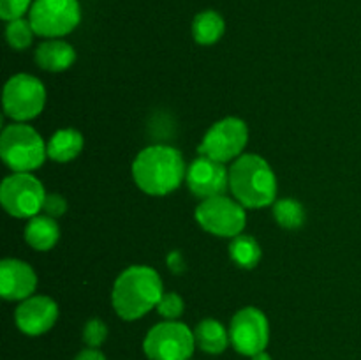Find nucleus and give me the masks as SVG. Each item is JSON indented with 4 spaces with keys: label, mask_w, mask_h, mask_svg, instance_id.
<instances>
[{
    "label": "nucleus",
    "mask_w": 361,
    "mask_h": 360,
    "mask_svg": "<svg viewBox=\"0 0 361 360\" xmlns=\"http://www.w3.org/2000/svg\"><path fill=\"white\" fill-rule=\"evenodd\" d=\"M162 295L164 286L159 272L147 265H133L116 277L111 302L122 320L134 321L157 307Z\"/></svg>",
    "instance_id": "obj_1"
},
{
    "label": "nucleus",
    "mask_w": 361,
    "mask_h": 360,
    "mask_svg": "<svg viewBox=\"0 0 361 360\" xmlns=\"http://www.w3.org/2000/svg\"><path fill=\"white\" fill-rule=\"evenodd\" d=\"M187 166L182 154L169 145H150L136 155L133 179L143 193L166 196L185 180Z\"/></svg>",
    "instance_id": "obj_2"
},
{
    "label": "nucleus",
    "mask_w": 361,
    "mask_h": 360,
    "mask_svg": "<svg viewBox=\"0 0 361 360\" xmlns=\"http://www.w3.org/2000/svg\"><path fill=\"white\" fill-rule=\"evenodd\" d=\"M229 189L245 208H264L277 200V176L257 154H242L229 166Z\"/></svg>",
    "instance_id": "obj_3"
},
{
    "label": "nucleus",
    "mask_w": 361,
    "mask_h": 360,
    "mask_svg": "<svg viewBox=\"0 0 361 360\" xmlns=\"http://www.w3.org/2000/svg\"><path fill=\"white\" fill-rule=\"evenodd\" d=\"M0 157L14 173H32L46 161L48 148L34 127L16 122L2 131Z\"/></svg>",
    "instance_id": "obj_4"
},
{
    "label": "nucleus",
    "mask_w": 361,
    "mask_h": 360,
    "mask_svg": "<svg viewBox=\"0 0 361 360\" xmlns=\"http://www.w3.org/2000/svg\"><path fill=\"white\" fill-rule=\"evenodd\" d=\"M196 346L194 330L176 320H166L148 330L143 352L150 360H190Z\"/></svg>",
    "instance_id": "obj_5"
},
{
    "label": "nucleus",
    "mask_w": 361,
    "mask_h": 360,
    "mask_svg": "<svg viewBox=\"0 0 361 360\" xmlns=\"http://www.w3.org/2000/svg\"><path fill=\"white\" fill-rule=\"evenodd\" d=\"M35 35L60 39L71 34L81 21L78 0H35L28 13Z\"/></svg>",
    "instance_id": "obj_6"
},
{
    "label": "nucleus",
    "mask_w": 361,
    "mask_h": 360,
    "mask_svg": "<svg viewBox=\"0 0 361 360\" xmlns=\"http://www.w3.org/2000/svg\"><path fill=\"white\" fill-rule=\"evenodd\" d=\"M44 186L32 173H13L0 186L4 210L18 219H32L42 210L46 198Z\"/></svg>",
    "instance_id": "obj_7"
},
{
    "label": "nucleus",
    "mask_w": 361,
    "mask_h": 360,
    "mask_svg": "<svg viewBox=\"0 0 361 360\" xmlns=\"http://www.w3.org/2000/svg\"><path fill=\"white\" fill-rule=\"evenodd\" d=\"M194 217L204 232L228 239L240 235L247 222L245 207L226 194L201 201L194 212Z\"/></svg>",
    "instance_id": "obj_8"
},
{
    "label": "nucleus",
    "mask_w": 361,
    "mask_h": 360,
    "mask_svg": "<svg viewBox=\"0 0 361 360\" xmlns=\"http://www.w3.org/2000/svg\"><path fill=\"white\" fill-rule=\"evenodd\" d=\"M4 113L14 122H28L41 115L46 104V88L32 74H14L4 87Z\"/></svg>",
    "instance_id": "obj_9"
},
{
    "label": "nucleus",
    "mask_w": 361,
    "mask_h": 360,
    "mask_svg": "<svg viewBox=\"0 0 361 360\" xmlns=\"http://www.w3.org/2000/svg\"><path fill=\"white\" fill-rule=\"evenodd\" d=\"M249 141V127L242 119L226 116L215 122L197 147V154L219 162L238 159Z\"/></svg>",
    "instance_id": "obj_10"
},
{
    "label": "nucleus",
    "mask_w": 361,
    "mask_h": 360,
    "mask_svg": "<svg viewBox=\"0 0 361 360\" xmlns=\"http://www.w3.org/2000/svg\"><path fill=\"white\" fill-rule=\"evenodd\" d=\"M229 339L240 355L254 356L267 349L270 342V323L267 314L257 307H243L229 323Z\"/></svg>",
    "instance_id": "obj_11"
},
{
    "label": "nucleus",
    "mask_w": 361,
    "mask_h": 360,
    "mask_svg": "<svg viewBox=\"0 0 361 360\" xmlns=\"http://www.w3.org/2000/svg\"><path fill=\"white\" fill-rule=\"evenodd\" d=\"M185 182L190 193L201 201L221 196L229 189V169H226L224 162L200 155L187 166Z\"/></svg>",
    "instance_id": "obj_12"
},
{
    "label": "nucleus",
    "mask_w": 361,
    "mask_h": 360,
    "mask_svg": "<svg viewBox=\"0 0 361 360\" xmlns=\"http://www.w3.org/2000/svg\"><path fill=\"white\" fill-rule=\"evenodd\" d=\"M56 320H59V306L51 296L46 295H32L27 300H21L14 313L16 327L32 337L51 330Z\"/></svg>",
    "instance_id": "obj_13"
},
{
    "label": "nucleus",
    "mask_w": 361,
    "mask_h": 360,
    "mask_svg": "<svg viewBox=\"0 0 361 360\" xmlns=\"http://www.w3.org/2000/svg\"><path fill=\"white\" fill-rule=\"evenodd\" d=\"M37 288L34 268L16 258H6L0 263V295L6 300H27Z\"/></svg>",
    "instance_id": "obj_14"
},
{
    "label": "nucleus",
    "mask_w": 361,
    "mask_h": 360,
    "mask_svg": "<svg viewBox=\"0 0 361 360\" xmlns=\"http://www.w3.org/2000/svg\"><path fill=\"white\" fill-rule=\"evenodd\" d=\"M76 60V49L62 39H46L35 49V62L49 73L67 71Z\"/></svg>",
    "instance_id": "obj_15"
},
{
    "label": "nucleus",
    "mask_w": 361,
    "mask_h": 360,
    "mask_svg": "<svg viewBox=\"0 0 361 360\" xmlns=\"http://www.w3.org/2000/svg\"><path fill=\"white\" fill-rule=\"evenodd\" d=\"M194 337L200 349H203L208 355H221L226 352L231 339H229V330H226L224 325L214 318H204L194 328Z\"/></svg>",
    "instance_id": "obj_16"
},
{
    "label": "nucleus",
    "mask_w": 361,
    "mask_h": 360,
    "mask_svg": "<svg viewBox=\"0 0 361 360\" xmlns=\"http://www.w3.org/2000/svg\"><path fill=\"white\" fill-rule=\"evenodd\" d=\"M60 239V228L49 215H35L25 226V240L35 251H49Z\"/></svg>",
    "instance_id": "obj_17"
},
{
    "label": "nucleus",
    "mask_w": 361,
    "mask_h": 360,
    "mask_svg": "<svg viewBox=\"0 0 361 360\" xmlns=\"http://www.w3.org/2000/svg\"><path fill=\"white\" fill-rule=\"evenodd\" d=\"M83 143L85 141L80 131L71 129V127L60 129L46 143L48 157L56 162H69L80 155V152L83 150Z\"/></svg>",
    "instance_id": "obj_18"
},
{
    "label": "nucleus",
    "mask_w": 361,
    "mask_h": 360,
    "mask_svg": "<svg viewBox=\"0 0 361 360\" xmlns=\"http://www.w3.org/2000/svg\"><path fill=\"white\" fill-rule=\"evenodd\" d=\"M226 32V21L217 11H201L192 20V37L197 44L212 46L221 41Z\"/></svg>",
    "instance_id": "obj_19"
},
{
    "label": "nucleus",
    "mask_w": 361,
    "mask_h": 360,
    "mask_svg": "<svg viewBox=\"0 0 361 360\" xmlns=\"http://www.w3.org/2000/svg\"><path fill=\"white\" fill-rule=\"evenodd\" d=\"M261 254H263L261 246L252 235L240 233V235L233 236L231 244H229V256L240 268H247V270L256 268L261 260Z\"/></svg>",
    "instance_id": "obj_20"
},
{
    "label": "nucleus",
    "mask_w": 361,
    "mask_h": 360,
    "mask_svg": "<svg viewBox=\"0 0 361 360\" xmlns=\"http://www.w3.org/2000/svg\"><path fill=\"white\" fill-rule=\"evenodd\" d=\"M274 217L279 226L286 229H298L305 224V208L293 198H282L274 203Z\"/></svg>",
    "instance_id": "obj_21"
},
{
    "label": "nucleus",
    "mask_w": 361,
    "mask_h": 360,
    "mask_svg": "<svg viewBox=\"0 0 361 360\" xmlns=\"http://www.w3.org/2000/svg\"><path fill=\"white\" fill-rule=\"evenodd\" d=\"M35 32L32 28L30 20L18 18V20L7 21L6 39L13 49H27L32 44Z\"/></svg>",
    "instance_id": "obj_22"
},
{
    "label": "nucleus",
    "mask_w": 361,
    "mask_h": 360,
    "mask_svg": "<svg viewBox=\"0 0 361 360\" xmlns=\"http://www.w3.org/2000/svg\"><path fill=\"white\" fill-rule=\"evenodd\" d=\"M183 311H185L183 299L175 292L164 293L157 304V313L161 314L164 320H178L183 314Z\"/></svg>",
    "instance_id": "obj_23"
},
{
    "label": "nucleus",
    "mask_w": 361,
    "mask_h": 360,
    "mask_svg": "<svg viewBox=\"0 0 361 360\" xmlns=\"http://www.w3.org/2000/svg\"><path fill=\"white\" fill-rule=\"evenodd\" d=\"M108 337V327L101 318H92L83 327V341L88 348H99Z\"/></svg>",
    "instance_id": "obj_24"
},
{
    "label": "nucleus",
    "mask_w": 361,
    "mask_h": 360,
    "mask_svg": "<svg viewBox=\"0 0 361 360\" xmlns=\"http://www.w3.org/2000/svg\"><path fill=\"white\" fill-rule=\"evenodd\" d=\"M32 0H0V18L4 21H13L30 13Z\"/></svg>",
    "instance_id": "obj_25"
},
{
    "label": "nucleus",
    "mask_w": 361,
    "mask_h": 360,
    "mask_svg": "<svg viewBox=\"0 0 361 360\" xmlns=\"http://www.w3.org/2000/svg\"><path fill=\"white\" fill-rule=\"evenodd\" d=\"M66 210H67V201L62 194L59 193L46 194L44 205H42V212H44L46 215L56 219L60 217V215L66 214Z\"/></svg>",
    "instance_id": "obj_26"
},
{
    "label": "nucleus",
    "mask_w": 361,
    "mask_h": 360,
    "mask_svg": "<svg viewBox=\"0 0 361 360\" xmlns=\"http://www.w3.org/2000/svg\"><path fill=\"white\" fill-rule=\"evenodd\" d=\"M168 267L173 274H182L185 270V261H183V256L180 251H173L171 254H168Z\"/></svg>",
    "instance_id": "obj_27"
},
{
    "label": "nucleus",
    "mask_w": 361,
    "mask_h": 360,
    "mask_svg": "<svg viewBox=\"0 0 361 360\" xmlns=\"http://www.w3.org/2000/svg\"><path fill=\"white\" fill-rule=\"evenodd\" d=\"M74 360H106L104 353L99 352L97 348H87V349H81Z\"/></svg>",
    "instance_id": "obj_28"
},
{
    "label": "nucleus",
    "mask_w": 361,
    "mask_h": 360,
    "mask_svg": "<svg viewBox=\"0 0 361 360\" xmlns=\"http://www.w3.org/2000/svg\"><path fill=\"white\" fill-rule=\"evenodd\" d=\"M250 360H274V359H271L267 352H261V353H256L254 356H250Z\"/></svg>",
    "instance_id": "obj_29"
}]
</instances>
